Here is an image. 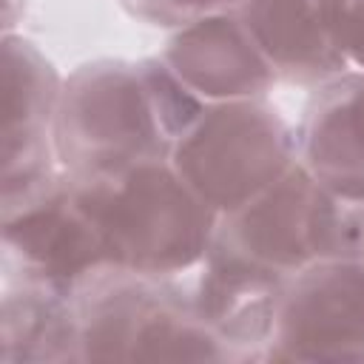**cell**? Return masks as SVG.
Segmentation results:
<instances>
[{"label": "cell", "instance_id": "5", "mask_svg": "<svg viewBox=\"0 0 364 364\" xmlns=\"http://www.w3.org/2000/svg\"><path fill=\"white\" fill-rule=\"evenodd\" d=\"M296 136L273 108L259 100H233L208 105L173 142L168 159L216 216H228L264 193L296 165Z\"/></svg>", "mask_w": 364, "mask_h": 364}, {"label": "cell", "instance_id": "8", "mask_svg": "<svg viewBox=\"0 0 364 364\" xmlns=\"http://www.w3.org/2000/svg\"><path fill=\"white\" fill-rule=\"evenodd\" d=\"M3 250L20 279L68 296L85 279L111 267L91 216L71 191L68 173L34 205L3 216Z\"/></svg>", "mask_w": 364, "mask_h": 364}, {"label": "cell", "instance_id": "10", "mask_svg": "<svg viewBox=\"0 0 364 364\" xmlns=\"http://www.w3.org/2000/svg\"><path fill=\"white\" fill-rule=\"evenodd\" d=\"M301 165L336 196L364 202V71L318 85L296 134Z\"/></svg>", "mask_w": 364, "mask_h": 364}, {"label": "cell", "instance_id": "3", "mask_svg": "<svg viewBox=\"0 0 364 364\" xmlns=\"http://www.w3.org/2000/svg\"><path fill=\"white\" fill-rule=\"evenodd\" d=\"M210 247L279 279L324 259H358V202L336 196L296 162L264 193L219 216Z\"/></svg>", "mask_w": 364, "mask_h": 364}, {"label": "cell", "instance_id": "4", "mask_svg": "<svg viewBox=\"0 0 364 364\" xmlns=\"http://www.w3.org/2000/svg\"><path fill=\"white\" fill-rule=\"evenodd\" d=\"M54 151L71 176L111 173L171 156V139L154 111L139 63L97 60L63 82Z\"/></svg>", "mask_w": 364, "mask_h": 364}, {"label": "cell", "instance_id": "2", "mask_svg": "<svg viewBox=\"0 0 364 364\" xmlns=\"http://www.w3.org/2000/svg\"><path fill=\"white\" fill-rule=\"evenodd\" d=\"M80 361H208L230 353L165 279L102 267L74 290Z\"/></svg>", "mask_w": 364, "mask_h": 364}, {"label": "cell", "instance_id": "7", "mask_svg": "<svg viewBox=\"0 0 364 364\" xmlns=\"http://www.w3.org/2000/svg\"><path fill=\"white\" fill-rule=\"evenodd\" d=\"M63 80L26 37H3V216L43 199L54 173V114Z\"/></svg>", "mask_w": 364, "mask_h": 364}, {"label": "cell", "instance_id": "12", "mask_svg": "<svg viewBox=\"0 0 364 364\" xmlns=\"http://www.w3.org/2000/svg\"><path fill=\"white\" fill-rule=\"evenodd\" d=\"M282 284L284 279L210 247L193 307L228 353L267 347Z\"/></svg>", "mask_w": 364, "mask_h": 364}, {"label": "cell", "instance_id": "11", "mask_svg": "<svg viewBox=\"0 0 364 364\" xmlns=\"http://www.w3.org/2000/svg\"><path fill=\"white\" fill-rule=\"evenodd\" d=\"M236 14L276 77L327 82L350 65L330 31V0H242Z\"/></svg>", "mask_w": 364, "mask_h": 364}, {"label": "cell", "instance_id": "15", "mask_svg": "<svg viewBox=\"0 0 364 364\" xmlns=\"http://www.w3.org/2000/svg\"><path fill=\"white\" fill-rule=\"evenodd\" d=\"M330 31L344 63L364 71V0H330Z\"/></svg>", "mask_w": 364, "mask_h": 364}, {"label": "cell", "instance_id": "16", "mask_svg": "<svg viewBox=\"0 0 364 364\" xmlns=\"http://www.w3.org/2000/svg\"><path fill=\"white\" fill-rule=\"evenodd\" d=\"M358 259H364V202H358Z\"/></svg>", "mask_w": 364, "mask_h": 364}, {"label": "cell", "instance_id": "9", "mask_svg": "<svg viewBox=\"0 0 364 364\" xmlns=\"http://www.w3.org/2000/svg\"><path fill=\"white\" fill-rule=\"evenodd\" d=\"M162 60L208 105L259 100L276 80L242 17L230 11L185 26L168 43Z\"/></svg>", "mask_w": 364, "mask_h": 364}, {"label": "cell", "instance_id": "6", "mask_svg": "<svg viewBox=\"0 0 364 364\" xmlns=\"http://www.w3.org/2000/svg\"><path fill=\"white\" fill-rule=\"evenodd\" d=\"M264 355L364 361V259H324L287 276Z\"/></svg>", "mask_w": 364, "mask_h": 364}, {"label": "cell", "instance_id": "14", "mask_svg": "<svg viewBox=\"0 0 364 364\" xmlns=\"http://www.w3.org/2000/svg\"><path fill=\"white\" fill-rule=\"evenodd\" d=\"M242 0H122V6L148 23L156 26H191L202 17L228 11Z\"/></svg>", "mask_w": 364, "mask_h": 364}, {"label": "cell", "instance_id": "1", "mask_svg": "<svg viewBox=\"0 0 364 364\" xmlns=\"http://www.w3.org/2000/svg\"><path fill=\"white\" fill-rule=\"evenodd\" d=\"M108 264L168 279L205 262L219 216L182 182L171 159H148L111 173L71 176Z\"/></svg>", "mask_w": 364, "mask_h": 364}, {"label": "cell", "instance_id": "13", "mask_svg": "<svg viewBox=\"0 0 364 364\" xmlns=\"http://www.w3.org/2000/svg\"><path fill=\"white\" fill-rule=\"evenodd\" d=\"M0 341L6 364L80 358L74 296L20 279L17 287L3 296Z\"/></svg>", "mask_w": 364, "mask_h": 364}]
</instances>
